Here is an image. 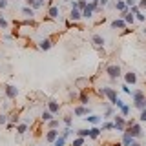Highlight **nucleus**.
Instances as JSON below:
<instances>
[{
    "instance_id": "nucleus-45",
    "label": "nucleus",
    "mask_w": 146,
    "mask_h": 146,
    "mask_svg": "<svg viewBox=\"0 0 146 146\" xmlns=\"http://www.w3.org/2000/svg\"><path fill=\"white\" fill-rule=\"evenodd\" d=\"M97 2H99V6H100V7L104 9V7H106L108 4H110V0H97Z\"/></svg>"
},
{
    "instance_id": "nucleus-8",
    "label": "nucleus",
    "mask_w": 146,
    "mask_h": 146,
    "mask_svg": "<svg viewBox=\"0 0 146 146\" xmlns=\"http://www.w3.org/2000/svg\"><path fill=\"white\" fill-rule=\"evenodd\" d=\"M104 36H100V35H93L91 36V44H93V48H97V49H102V46H104Z\"/></svg>"
},
{
    "instance_id": "nucleus-14",
    "label": "nucleus",
    "mask_w": 146,
    "mask_h": 146,
    "mask_svg": "<svg viewBox=\"0 0 146 146\" xmlns=\"http://www.w3.org/2000/svg\"><path fill=\"white\" fill-rule=\"evenodd\" d=\"M51 46H53L51 38H42V40L38 42V49H42V51H48V49H51Z\"/></svg>"
},
{
    "instance_id": "nucleus-11",
    "label": "nucleus",
    "mask_w": 146,
    "mask_h": 146,
    "mask_svg": "<svg viewBox=\"0 0 146 146\" xmlns=\"http://www.w3.org/2000/svg\"><path fill=\"white\" fill-rule=\"evenodd\" d=\"M58 135H60V133H58V130H57V128H55V130H48V131H46V141L53 144V143H55V139H57Z\"/></svg>"
},
{
    "instance_id": "nucleus-10",
    "label": "nucleus",
    "mask_w": 146,
    "mask_h": 146,
    "mask_svg": "<svg viewBox=\"0 0 146 146\" xmlns=\"http://www.w3.org/2000/svg\"><path fill=\"white\" fill-rule=\"evenodd\" d=\"M124 82H126V84H131V86H133L135 82H137V73H135L133 70H130L128 73H124Z\"/></svg>"
},
{
    "instance_id": "nucleus-29",
    "label": "nucleus",
    "mask_w": 146,
    "mask_h": 146,
    "mask_svg": "<svg viewBox=\"0 0 146 146\" xmlns=\"http://www.w3.org/2000/svg\"><path fill=\"white\" fill-rule=\"evenodd\" d=\"M84 143H86V137H77L71 146H84Z\"/></svg>"
},
{
    "instance_id": "nucleus-38",
    "label": "nucleus",
    "mask_w": 146,
    "mask_h": 146,
    "mask_svg": "<svg viewBox=\"0 0 146 146\" xmlns=\"http://www.w3.org/2000/svg\"><path fill=\"white\" fill-rule=\"evenodd\" d=\"M0 27H2V29H6V27H7V20L4 18L2 13H0Z\"/></svg>"
},
{
    "instance_id": "nucleus-49",
    "label": "nucleus",
    "mask_w": 146,
    "mask_h": 146,
    "mask_svg": "<svg viewBox=\"0 0 146 146\" xmlns=\"http://www.w3.org/2000/svg\"><path fill=\"white\" fill-rule=\"evenodd\" d=\"M9 121H11L13 124H17V122H18V117H17V115H13V117H9Z\"/></svg>"
},
{
    "instance_id": "nucleus-50",
    "label": "nucleus",
    "mask_w": 146,
    "mask_h": 146,
    "mask_svg": "<svg viewBox=\"0 0 146 146\" xmlns=\"http://www.w3.org/2000/svg\"><path fill=\"white\" fill-rule=\"evenodd\" d=\"M130 146H143V144H141V143H137V141H133V143H131Z\"/></svg>"
},
{
    "instance_id": "nucleus-51",
    "label": "nucleus",
    "mask_w": 146,
    "mask_h": 146,
    "mask_svg": "<svg viewBox=\"0 0 146 146\" xmlns=\"http://www.w3.org/2000/svg\"><path fill=\"white\" fill-rule=\"evenodd\" d=\"M33 2H35V0H26V4H27V6H33Z\"/></svg>"
},
{
    "instance_id": "nucleus-30",
    "label": "nucleus",
    "mask_w": 146,
    "mask_h": 146,
    "mask_svg": "<svg viewBox=\"0 0 146 146\" xmlns=\"http://www.w3.org/2000/svg\"><path fill=\"white\" fill-rule=\"evenodd\" d=\"M26 131H27V124H26V122H22V124H18L17 126V133H26Z\"/></svg>"
},
{
    "instance_id": "nucleus-53",
    "label": "nucleus",
    "mask_w": 146,
    "mask_h": 146,
    "mask_svg": "<svg viewBox=\"0 0 146 146\" xmlns=\"http://www.w3.org/2000/svg\"><path fill=\"white\" fill-rule=\"evenodd\" d=\"M88 2H90V0H88Z\"/></svg>"
},
{
    "instance_id": "nucleus-32",
    "label": "nucleus",
    "mask_w": 146,
    "mask_h": 146,
    "mask_svg": "<svg viewBox=\"0 0 146 146\" xmlns=\"http://www.w3.org/2000/svg\"><path fill=\"white\" fill-rule=\"evenodd\" d=\"M70 133H71V126H66V128L60 131V135L64 137V139H68V137H70Z\"/></svg>"
},
{
    "instance_id": "nucleus-22",
    "label": "nucleus",
    "mask_w": 146,
    "mask_h": 146,
    "mask_svg": "<svg viewBox=\"0 0 146 146\" xmlns=\"http://www.w3.org/2000/svg\"><path fill=\"white\" fill-rule=\"evenodd\" d=\"M22 13H24L26 17H29V18H33V17H35V9L31 7V6H26V7H22Z\"/></svg>"
},
{
    "instance_id": "nucleus-20",
    "label": "nucleus",
    "mask_w": 146,
    "mask_h": 146,
    "mask_svg": "<svg viewBox=\"0 0 146 146\" xmlns=\"http://www.w3.org/2000/svg\"><path fill=\"white\" fill-rule=\"evenodd\" d=\"M133 141H135V139H133V137H131L130 133H126V131H122V143H121L122 146H130L131 143H133Z\"/></svg>"
},
{
    "instance_id": "nucleus-5",
    "label": "nucleus",
    "mask_w": 146,
    "mask_h": 146,
    "mask_svg": "<svg viewBox=\"0 0 146 146\" xmlns=\"http://www.w3.org/2000/svg\"><path fill=\"white\" fill-rule=\"evenodd\" d=\"M73 113H75L77 117H82V119H84L86 115H90V113H91V108H88V106H82V104H80V106H75Z\"/></svg>"
},
{
    "instance_id": "nucleus-15",
    "label": "nucleus",
    "mask_w": 146,
    "mask_h": 146,
    "mask_svg": "<svg viewBox=\"0 0 146 146\" xmlns=\"http://www.w3.org/2000/svg\"><path fill=\"white\" fill-rule=\"evenodd\" d=\"M48 17L49 18H58V17H60V7H58V6H51L48 9Z\"/></svg>"
},
{
    "instance_id": "nucleus-36",
    "label": "nucleus",
    "mask_w": 146,
    "mask_h": 146,
    "mask_svg": "<svg viewBox=\"0 0 146 146\" xmlns=\"http://www.w3.org/2000/svg\"><path fill=\"white\" fill-rule=\"evenodd\" d=\"M48 126H49V130H55V128H58V121L57 119H51V121L48 122Z\"/></svg>"
},
{
    "instance_id": "nucleus-12",
    "label": "nucleus",
    "mask_w": 146,
    "mask_h": 146,
    "mask_svg": "<svg viewBox=\"0 0 146 146\" xmlns=\"http://www.w3.org/2000/svg\"><path fill=\"white\" fill-rule=\"evenodd\" d=\"M111 29H124V27H128V24L124 20H122V18H115V20H111Z\"/></svg>"
},
{
    "instance_id": "nucleus-42",
    "label": "nucleus",
    "mask_w": 146,
    "mask_h": 146,
    "mask_svg": "<svg viewBox=\"0 0 146 146\" xmlns=\"http://www.w3.org/2000/svg\"><path fill=\"white\" fill-rule=\"evenodd\" d=\"M135 20H139V22H144V20H146V17H144L143 13L139 11V13H137V15H135Z\"/></svg>"
},
{
    "instance_id": "nucleus-21",
    "label": "nucleus",
    "mask_w": 146,
    "mask_h": 146,
    "mask_svg": "<svg viewBox=\"0 0 146 146\" xmlns=\"http://www.w3.org/2000/svg\"><path fill=\"white\" fill-rule=\"evenodd\" d=\"M100 131H102V130H100L99 126H91L90 128V139H99V137H100Z\"/></svg>"
},
{
    "instance_id": "nucleus-26",
    "label": "nucleus",
    "mask_w": 146,
    "mask_h": 146,
    "mask_svg": "<svg viewBox=\"0 0 146 146\" xmlns=\"http://www.w3.org/2000/svg\"><path fill=\"white\" fill-rule=\"evenodd\" d=\"M77 86H79L80 90H88L86 86H90V80H86V79H79V80H77Z\"/></svg>"
},
{
    "instance_id": "nucleus-7",
    "label": "nucleus",
    "mask_w": 146,
    "mask_h": 146,
    "mask_svg": "<svg viewBox=\"0 0 146 146\" xmlns=\"http://www.w3.org/2000/svg\"><path fill=\"white\" fill-rule=\"evenodd\" d=\"M131 99H133V106H135V104L143 102L146 99V95H144V91H141V90H133L131 91Z\"/></svg>"
},
{
    "instance_id": "nucleus-33",
    "label": "nucleus",
    "mask_w": 146,
    "mask_h": 146,
    "mask_svg": "<svg viewBox=\"0 0 146 146\" xmlns=\"http://www.w3.org/2000/svg\"><path fill=\"white\" fill-rule=\"evenodd\" d=\"M121 90H122V91H124V93H126V95H131V91H133V90H131V88H130V84H126V82H124V84H122V86H121Z\"/></svg>"
},
{
    "instance_id": "nucleus-2",
    "label": "nucleus",
    "mask_w": 146,
    "mask_h": 146,
    "mask_svg": "<svg viewBox=\"0 0 146 146\" xmlns=\"http://www.w3.org/2000/svg\"><path fill=\"white\" fill-rule=\"evenodd\" d=\"M106 73H108V77L111 80H117L119 77L122 75V71H121V66H117V64H110V66L106 68Z\"/></svg>"
},
{
    "instance_id": "nucleus-17",
    "label": "nucleus",
    "mask_w": 146,
    "mask_h": 146,
    "mask_svg": "<svg viewBox=\"0 0 146 146\" xmlns=\"http://www.w3.org/2000/svg\"><path fill=\"white\" fill-rule=\"evenodd\" d=\"M84 119L90 122V124H93V126H99V124H100V121H102V117H100V115H90V117L86 115Z\"/></svg>"
},
{
    "instance_id": "nucleus-18",
    "label": "nucleus",
    "mask_w": 146,
    "mask_h": 146,
    "mask_svg": "<svg viewBox=\"0 0 146 146\" xmlns=\"http://www.w3.org/2000/svg\"><path fill=\"white\" fill-rule=\"evenodd\" d=\"M79 102L82 104V106H88V102H90V93L86 90H82V93L79 95Z\"/></svg>"
},
{
    "instance_id": "nucleus-40",
    "label": "nucleus",
    "mask_w": 146,
    "mask_h": 146,
    "mask_svg": "<svg viewBox=\"0 0 146 146\" xmlns=\"http://www.w3.org/2000/svg\"><path fill=\"white\" fill-rule=\"evenodd\" d=\"M7 121H9V117L6 115V113H0V124H6Z\"/></svg>"
},
{
    "instance_id": "nucleus-31",
    "label": "nucleus",
    "mask_w": 146,
    "mask_h": 146,
    "mask_svg": "<svg viewBox=\"0 0 146 146\" xmlns=\"http://www.w3.org/2000/svg\"><path fill=\"white\" fill-rule=\"evenodd\" d=\"M77 7H79L80 11H84V9L88 7V0H77Z\"/></svg>"
},
{
    "instance_id": "nucleus-9",
    "label": "nucleus",
    "mask_w": 146,
    "mask_h": 146,
    "mask_svg": "<svg viewBox=\"0 0 146 146\" xmlns=\"http://www.w3.org/2000/svg\"><path fill=\"white\" fill-rule=\"evenodd\" d=\"M82 18V11L79 7H71L70 9V20H73V22H79Z\"/></svg>"
},
{
    "instance_id": "nucleus-16",
    "label": "nucleus",
    "mask_w": 146,
    "mask_h": 146,
    "mask_svg": "<svg viewBox=\"0 0 146 146\" xmlns=\"http://www.w3.org/2000/svg\"><path fill=\"white\" fill-rule=\"evenodd\" d=\"M48 110L53 113V115H57L58 110H60V104H58L57 100H49V102H48Z\"/></svg>"
},
{
    "instance_id": "nucleus-3",
    "label": "nucleus",
    "mask_w": 146,
    "mask_h": 146,
    "mask_svg": "<svg viewBox=\"0 0 146 146\" xmlns=\"http://www.w3.org/2000/svg\"><path fill=\"white\" fill-rule=\"evenodd\" d=\"M99 93L102 95V97H106V99L110 100V104H113V102H115V100L119 99V97H117V91L113 90V88H102V90L99 91Z\"/></svg>"
},
{
    "instance_id": "nucleus-23",
    "label": "nucleus",
    "mask_w": 146,
    "mask_h": 146,
    "mask_svg": "<svg viewBox=\"0 0 146 146\" xmlns=\"http://www.w3.org/2000/svg\"><path fill=\"white\" fill-rule=\"evenodd\" d=\"M40 119H42L44 122H49V121L53 119V113L49 111V110H44V111H42V115H40Z\"/></svg>"
},
{
    "instance_id": "nucleus-41",
    "label": "nucleus",
    "mask_w": 146,
    "mask_h": 146,
    "mask_svg": "<svg viewBox=\"0 0 146 146\" xmlns=\"http://www.w3.org/2000/svg\"><path fill=\"white\" fill-rule=\"evenodd\" d=\"M113 106H115V108H119V110H121L122 106H124V100H121V99H117V100H115V102H113Z\"/></svg>"
},
{
    "instance_id": "nucleus-48",
    "label": "nucleus",
    "mask_w": 146,
    "mask_h": 146,
    "mask_svg": "<svg viewBox=\"0 0 146 146\" xmlns=\"http://www.w3.org/2000/svg\"><path fill=\"white\" fill-rule=\"evenodd\" d=\"M7 7V0H0V9H6Z\"/></svg>"
},
{
    "instance_id": "nucleus-25",
    "label": "nucleus",
    "mask_w": 146,
    "mask_h": 146,
    "mask_svg": "<svg viewBox=\"0 0 146 146\" xmlns=\"http://www.w3.org/2000/svg\"><path fill=\"white\" fill-rule=\"evenodd\" d=\"M75 133H77V137H90V128H80Z\"/></svg>"
},
{
    "instance_id": "nucleus-37",
    "label": "nucleus",
    "mask_w": 146,
    "mask_h": 146,
    "mask_svg": "<svg viewBox=\"0 0 146 146\" xmlns=\"http://www.w3.org/2000/svg\"><path fill=\"white\" fill-rule=\"evenodd\" d=\"M42 6H44V0H35V2H33V6H31V7H33L35 11H36V9H40Z\"/></svg>"
},
{
    "instance_id": "nucleus-19",
    "label": "nucleus",
    "mask_w": 146,
    "mask_h": 146,
    "mask_svg": "<svg viewBox=\"0 0 146 146\" xmlns=\"http://www.w3.org/2000/svg\"><path fill=\"white\" fill-rule=\"evenodd\" d=\"M115 9H117V11H121V13L130 11V7L126 6V2H124V0H117V2H115Z\"/></svg>"
},
{
    "instance_id": "nucleus-46",
    "label": "nucleus",
    "mask_w": 146,
    "mask_h": 146,
    "mask_svg": "<svg viewBox=\"0 0 146 146\" xmlns=\"http://www.w3.org/2000/svg\"><path fill=\"white\" fill-rule=\"evenodd\" d=\"M130 11L133 13V15H137V13L141 11V7H139V6H133V7H130Z\"/></svg>"
},
{
    "instance_id": "nucleus-27",
    "label": "nucleus",
    "mask_w": 146,
    "mask_h": 146,
    "mask_svg": "<svg viewBox=\"0 0 146 146\" xmlns=\"http://www.w3.org/2000/svg\"><path fill=\"white\" fill-rule=\"evenodd\" d=\"M66 141H68V139H64L62 135H58L57 139H55V143H53V146H66Z\"/></svg>"
},
{
    "instance_id": "nucleus-35",
    "label": "nucleus",
    "mask_w": 146,
    "mask_h": 146,
    "mask_svg": "<svg viewBox=\"0 0 146 146\" xmlns=\"http://www.w3.org/2000/svg\"><path fill=\"white\" fill-rule=\"evenodd\" d=\"M62 121H64V124H66V126H71L73 124V117L71 115H64Z\"/></svg>"
},
{
    "instance_id": "nucleus-6",
    "label": "nucleus",
    "mask_w": 146,
    "mask_h": 146,
    "mask_svg": "<svg viewBox=\"0 0 146 146\" xmlns=\"http://www.w3.org/2000/svg\"><path fill=\"white\" fill-rule=\"evenodd\" d=\"M4 91H6V97L7 99H17V95H18V88L17 86H13V84H7L6 88H4Z\"/></svg>"
},
{
    "instance_id": "nucleus-44",
    "label": "nucleus",
    "mask_w": 146,
    "mask_h": 146,
    "mask_svg": "<svg viewBox=\"0 0 146 146\" xmlns=\"http://www.w3.org/2000/svg\"><path fill=\"white\" fill-rule=\"evenodd\" d=\"M135 108H137V110H144V108H146V99L143 100V102H139V104H135Z\"/></svg>"
},
{
    "instance_id": "nucleus-34",
    "label": "nucleus",
    "mask_w": 146,
    "mask_h": 146,
    "mask_svg": "<svg viewBox=\"0 0 146 146\" xmlns=\"http://www.w3.org/2000/svg\"><path fill=\"white\" fill-rule=\"evenodd\" d=\"M121 115L122 117H128V115H130V106H126V104H124V106L121 108Z\"/></svg>"
},
{
    "instance_id": "nucleus-47",
    "label": "nucleus",
    "mask_w": 146,
    "mask_h": 146,
    "mask_svg": "<svg viewBox=\"0 0 146 146\" xmlns=\"http://www.w3.org/2000/svg\"><path fill=\"white\" fill-rule=\"evenodd\" d=\"M137 6H139L141 9H144L146 7V0H139V2H137Z\"/></svg>"
},
{
    "instance_id": "nucleus-39",
    "label": "nucleus",
    "mask_w": 146,
    "mask_h": 146,
    "mask_svg": "<svg viewBox=\"0 0 146 146\" xmlns=\"http://www.w3.org/2000/svg\"><path fill=\"white\" fill-rule=\"evenodd\" d=\"M139 122H146V108L141 110V115H139Z\"/></svg>"
},
{
    "instance_id": "nucleus-28",
    "label": "nucleus",
    "mask_w": 146,
    "mask_h": 146,
    "mask_svg": "<svg viewBox=\"0 0 146 146\" xmlns=\"http://www.w3.org/2000/svg\"><path fill=\"white\" fill-rule=\"evenodd\" d=\"M100 130H102V131H110V130H115V124H113V122H104Z\"/></svg>"
},
{
    "instance_id": "nucleus-52",
    "label": "nucleus",
    "mask_w": 146,
    "mask_h": 146,
    "mask_svg": "<svg viewBox=\"0 0 146 146\" xmlns=\"http://www.w3.org/2000/svg\"><path fill=\"white\" fill-rule=\"evenodd\" d=\"M144 75H146V70H144Z\"/></svg>"
},
{
    "instance_id": "nucleus-4",
    "label": "nucleus",
    "mask_w": 146,
    "mask_h": 146,
    "mask_svg": "<svg viewBox=\"0 0 146 146\" xmlns=\"http://www.w3.org/2000/svg\"><path fill=\"white\" fill-rule=\"evenodd\" d=\"M113 124H115V130L117 131H124L126 130V119L122 115H115V119H113Z\"/></svg>"
},
{
    "instance_id": "nucleus-43",
    "label": "nucleus",
    "mask_w": 146,
    "mask_h": 146,
    "mask_svg": "<svg viewBox=\"0 0 146 146\" xmlns=\"http://www.w3.org/2000/svg\"><path fill=\"white\" fill-rule=\"evenodd\" d=\"M126 2V6L128 7H133V6H137V0H124Z\"/></svg>"
},
{
    "instance_id": "nucleus-13",
    "label": "nucleus",
    "mask_w": 146,
    "mask_h": 146,
    "mask_svg": "<svg viewBox=\"0 0 146 146\" xmlns=\"http://www.w3.org/2000/svg\"><path fill=\"white\" fill-rule=\"evenodd\" d=\"M121 18H122V20H124V22H126V24H128V26H130V24H133V22H135V15H133V13H131V11H126V13H121Z\"/></svg>"
},
{
    "instance_id": "nucleus-1",
    "label": "nucleus",
    "mask_w": 146,
    "mask_h": 146,
    "mask_svg": "<svg viewBox=\"0 0 146 146\" xmlns=\"http://www.w3.org/2000/svg\"><path fill=\"white\" fill-rule=\"evenodd\" d=\"M126 133H130L133 139H139L143 137V126H141L139 121H126Z\"/></svg>"
},
{
    "instance_id": "nucleus-24",
    "label": "nucleus",
    "mask_w": 146,
    "mask_h": 146,
    "mask_svg": "<svg viewBox=\"0 0 146 146\" xmlns=\"http://www.w3.org/2000/svg\"><path fill=\"white\" fill-rule=\"evenodd\" d=\"M82 18H86V20H91V18H93V9L86 7L84 11H82Z\"/></svg>"
}]
</instances>
